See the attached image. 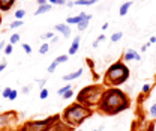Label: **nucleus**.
Returning a JSON list of instances; mask_svg holds the SVG:
<instances>
[{"instance_id":"obj_1","label":"nucleus","mask_w":156,"mask_h":131,"mask_svg":"<svg viewBox=\"0 0 156 131\" xmlns=\"http://www.w3.org/2000/svg\"><path fill=\"white\" fill-rule=\"evenodd\" d=\"M129 104H131V101H129L128 95L123 91L116 87H110L104 91L99 103H98V107L104 114L113 116V114L125 112L129 107Z\"/></svg>"},{"instance_id":"obj_2","label":"nucleus","mask_w":156,"mask_h":131,"mask_svg":"<svg viewBox=\"0 0 156 131\" xmlns=\"http://www.w3.org/2000/svg\"><path fill=\"white\" fill-rule=\"evenodd\" d=\"M92 114H93V110L90 107H86L80 103H74L65 109V112L62 113V118H63L65 124L71 125V127H78L87 118H90Z\"/></svg>"},{"instance_id":"obj_3","label":"nucleus","mask_w":156,"mask_h":131,"mask_svg":"<svg viewBox=\"0 0 156 131\" xmlns=\"http://www.w3.org/2000/svg\"><path fill=\"white\" fill-rule=\"evenodd\" d=\"M128 78H129V68L123 62H116L107 69L105 77H104V85L114 87L123 85Z\"/></svg>"},{"instance_id":"obj_4","label":"nucleus","mask_w":156,"mask_h":131,"mask_svg":"<svg viewBox=\"0 0 156 131\" xmlns=\"http://www.w3.org/2000/svg\"><path fill=\"white\" fill-rule=\"evenodd\" d=\"M104 86L101 85H92V86H86L84 89H81L77 95V103L83 104L86 107H93L98 106L99 99L104 93Z\"/></svg>"},{"instance_id":"obj_5","label":"nucleus","mask_w":156,"mask_h":131,"mask_svg":"<svg viewBox=\"0 0 156 131\" xmlns=\"http://www.w3.org/2000/svg\"><path fill=\"white\" fill-rule=\"evenodd\" d=\"M56 119H59V116H51L45 120H35V122H27L24 125V128L21 131H48L50 125L54 122Z\"/></svg>"},{"instance_id":"obj_6","label":"nucleus","mask_w":156,"mask_h":131,"mask_svg":"<svg viewBox=\"0 0 156 131\" xmlns=\"http://www.w3.org/2000/svg\"><path fill=\"white\" fill-rule=\"evenodd\" d=\"M92 15L86 14V12H81L80 15H77V17H69L66 18V24H78L80 21H83V20H90Z\"/></svg>"},{"instance_id":"obj_7","label":"nucleus","mask_w":156,"mask_h":131,"mask_svg":"<svg viewBox=\"0 0 156 131\" xmlns=\"http://www.w3.org/2000/svg\"><path fill=\"white\" fill-rule=\"evenodd\" d=\"M54 30L60 32L62 35L65 36V38H69V36H71V27H69V24H66V23L56 24V26H54Z\"/></svg>"},{"instance_id":"obj_8","label":"nucleus","mask_w":156,"mask_h":131,"mask_svg":"<svg viewBox=\"0 0 156 131\" xmlns=\"http://www.w3.org/2000/svg\"><path fill=\"white\" fill-rule=\"evenodd\" d=\"M123 59L126 60V62H128V60H140V54H138L135 50L129 48V50H126V51H125Z\"/></svg>"},{"instance_id":"obj_9","label":"nucleus","mask_w":156,"mask_h":131,"mask_svg":"<svg viewBox=\"0 0 156 131\" xmlns=\"http://www.w3.org/2000/svg\"><path fill=\"white\" fill-rule=\"evenodd\" d=\"M80 41H81V38L80 36H75L74 38V41H72V44H71V47H69V51H68V56H74L77 51H78V47H80Z\"/></svg>"},{"instance_id":"obj_10","label":"nucleus","mask_w":156,"mask_h":131,"mask_svg":"<svg viewBox=\"0 0 156 131\" xmlns=\"http://www.w3.org/2000/svg\"><path fill=\"white\" fill-rule=\"evenodd\" d=\"M83 75V69H81V68H80V69H78V71H74V72H69V74H65L63 77H62V78H63V80L65 81H71V80H75V78H78V77H81Z\"/></svg>"},{"instance_id":"obj_11","label":"nucleus","mask_w":156,"mask_h":131,"mask_svg":"<svg viewBox=\"0 0 156 131\" xmlns=\"http://www.w3.org/2000/svg\"><path fill=\"white\" fill-rule=\"evenodd\" d=\"M132 6V0H129V2H126V3H123L122 6H120V11H119V14H120V17H125V15L128 14V11H129V8Z\"/></svg>"},{"instance_id":"obj_12","label":"nucleus","mask_w":156,"mask_h":131,"mask_svg":"<svg viewBox=\"0 0 156 131\" xmlns=\"http://www.w3.org/2000/svg\"><path fill=\"white\" fill-rule=\"evenodd\" d=\"M51 8H53V5H50V3H47V5H42V6H39V8H38V11L35 12V15H36V17H38V15H41V14H45V12L51 11Z\"/></svg>"},{"instance_id":"obj_13","label":"nucleus","mask_w":156,"mask_h":131,"mask_svg":"<svg viewBox=\"0 0 156 131\" xmlns=\"http://www.w3.org/2000/svg\"><path fill=\"white\" fill-rule=\"evenodd\" d=\"M15 0H0V9L2 11H8L9 8H12Z\"/></svg>"},{"instance_id":"obj_14","label":"nucleus","mask_w":156,"mask_h":131,"mask_svg":"<svg viewBox=\"0 0 156 131\" xmlns=\"http://www.w3.org/2000/svg\"><path fill=\"white\" fill-rule=\"evenodd\" d=\"M98 2H99V0H77L75 5L77 6H90V5H95Z\"/></svg>"},{"instance_id":"obj_15","label":"nucleus","mask_w":156,"mask_h":131,"mask_svg":"<svg viewBox=\"0 0 156 131\" xmlns=\"http://www.w3.org/2000/svg\"><path fill=\"white\" fill-rule=\"evenodd\" d=\"M54 60H56L59 65H60V64H66V62L69 60V56H68V54H62V56H59V57H56Z\"/></svg>"},{"instance_id":"obj_16","label":"nucleus","mask_w":156,"mask_h":131,"mask_svg":"<svg viewBox=\"0 0 156 131\" xmlns=\"http://www.w3.org/2000/svg\"><path fill=\"white\" fill-rule=\"evenodd\" d=\"M89 21H90V20H83V21H80V23L77 24L78 30H86L87 26H89Z\"/></svg>"},{"instance_id":"obj_17","label":"nucleus","mask_w":156,"mask_h":131,"mask_svg":"<svg viewBox=\"0 0 156 131\" xmlns=\"http://www.w3.org/2000/svg\"><path fill=\"white\" fill-rule=\"evenodd\" d=\"M122 36H123V33L122 32H116V33H113L111 35V41H113V42H117V41H120L122 39Z\"/></svg>"},{"instance_id":"obj_18","label":"nucleus","mask_w":156,"mask_h":131,"mask_svg":"<svg viewBox=\"0 0 156 131\" xmlns=\"http://www.w3.org/2000/svg\"><path fill=\"white\" fill-rule=\"evenodd\" d=\"M17 42H20V35L18 33H14V35H11V38H9V44H17Z\"/></svg>"},{"instance_id":"obj_19","label":"nucleus","mask_w":156,"mask_h":131,"mask_svg":"<svg viewBox=\"0 0 156 131\" xmlns=\"http://www.w3.org/2000/svg\"><path fill=\"white\" fill-rule=\"evenodd\" d=\"M69 89H72V86H71V85H66V86H63V87H60L59 91H57V95H60V97H62L63 93H66L68 91H69Z\"/></svg>"},{"instance_id":"obj_20","label":"nucleus","mask_w":156,"mask_h":131,"mask_svg":"<svg viewBox=\"0 0 156 131\" xmlns=\"http://www.w3.org/2000/svg\"><path fill=\"white\" fill-rule=\"evenodd\" d=\"M23 24H24V23L21 21V20H17V21H14V23L9 24V27H11V29H17V27H21Z\"/></svg>"},{"instance_id":"obj_21","label":"nucleus","mask_w":156,"mask_h":131,"mask_svg":"<svg viewBox=\"0 0 156 131\" xmlns=\"http://www.w3.org/2000/svg\"><path fill=\"white\" fill-rule=\"evenodd\" d=\"M24 15H26V11H24V9H18V11H15V17H17V20L24 18Z\"/></svg>"},{"instance_id":"obj_22","label":"nucleus","mask_w":156,"mask_h":131,"mask_svg":"<svg viewBox=\"0 0 156 131\" xmlns=\"http://www.w3.org/2000/svg\"><path fill=\"white\" fill-rule=\"evenodd\" d=\"M48 50H50V45L48 44H42V47L39 48V53L41 54H47V53H48Z\"/></svg>"},{"instance_id":"obj_23","label":"nucleus","mask_w":156,"mask_h":131,"mask_svg":"<svg viewBox=\"0 0 156 131\" xmlns=\"http://www.w3.org/2000/svg\"><path fill=\"white\" fill-rule=\"evenodd\" d=\"M41 38H42L44 41H47V39H53V38H54V33H53V32H47V33H44V35H41Z\"/></svg>"},{"instance_id":"obj_24","label":"nucleus","mask_w":156,"mask_h":131,"mask_svg":"<svg viewBox=\"0 0 156 131\" xmlns=\"http://www.w3.org/2000/svg\"><path fill=\"white\" fill-rule=\"evenodd\" d=\"M102 41H105V35H99V36H98V39L93 42V47H98V45L102 42Z\"/></svg>"},{"instance_id":"obj_25","label":"nucleus","mask_w":156,"mask_h":131,"mask_svg":"<svg viewBox=\"0 0 156 131\" xmlns=\"http://www.w3.org/2000/svg\"><path fill=\"white\" fill-rule=\"evenodd\" d=\"M39 98H41V99H47V98H48V91H47L45 87H44V89H41Z\"/></svg>"},{"instance_id":"obj_26","label":"nucleus","mask_w":156,"mask_h":131,"mask_svg":"<svg viewBox=\"0 0 156 131\" xmlns=\"http://www.w3.org/2000/svg\"><path fill=\"white\" fill-rule=\"evenodd\" d=\"M57 65H59V64H57L56 60H54V62H51V64H50V66H48V72H50V74H51V72H54V71H56Z\"/></svg>"},{"instance_id":"obj_27","label":"nucleus","mask_w":156,"mask_h":131,"mask_svg":"<svg viewBox=\"0 0 156 131\" xmlns=\"http://www.w3.org/2000/svg\"><path fill=\"white\" fill-rule=\"evenodd\" d=\"M11 92H12V89H11V87H6L5 91H2V97H3V98H9Z\"/></svg>"},{"instance_id":"obj_28","label":"nucleus","mask_w":156,"mask_h":131,"mask_svg":"<svg viewBox=\"0 0 156 131\" xmlns=\"http://www.w3.org/2000/svg\"><path fill=\"white\" fill-rule=\"evenodd\" d=\"M12 51H14V45L12 44H8L6 47H5V53H6V54H11Z\"/></svg>"},{"instance_id":"obj_29","label":"nucleus","mask_w":156,"mask_h":131,"mask_svg":"<svg viewBox=\"0 0 156 131\" xmlns=\"http://www.w3.org/2000/svg\"><path fill=\"white\" fill-rule=\"evenodd\" d=\"M72 95H74V92H72V89H69L66 93H63V95H62V98H63V99H69Z\"/></svg>"},{"instance_id":"obj_30","label":"nucleus","mask_w":156,"mask_h":131,"mask_svg":"<svg viewBox=\"0 0 156 131\" xmlns=\"http://www.w3.org/2000/svg\"><path fill=\"white\" fill-rule=\"evenodd\" d=\"M17 95H18V92L15 91V89H12V92H11V95H9L8 99H11V101H15V99H17Z\"/></svg>"},{"instance_id":"obj_31","label":"nucleus","mask_w":156,"mask_h":131,"mask_svg":"<svg viewBox=\"0 0 156 131\" xmlns=\"http://www.w3.org/2000/svg\"><path fill=\"white\" fill-rule=\"evenodd\" d=\"M8 116H9V114H0V125H3V124L8 122Z\"/></svg>"},{"instance_id":"obj_32","label":"nucleus","mask_w":156,"mask_h":131,"mask_svg":"<svg viewBox=\"0 0 156 131\" xmlns=\"http://www.w3.org/2000/svg\"><path fill=\"white\" fill-rule=\"evenodd\" d=\"M23 50H24L27 54H30V53H32V47H30L29 44H23Z\"/></svg>"},{"instance_id":"obj_33","label":"nucleus","mask_w":156,"mask_h":131,"mask_svg":"<svg viewBox=\"0 0 156 131\" xmlns=\"http://www.w3.org/2000/svg\"><path fill=\"white\" fill-rule=\"evenodd\" d=\"M150 116H152V118H156V104H153V106L150 107Z\"/></svg>"},{"instance_id":"obj_34","label":"nucleus","mask_w":156,"mask_h":131,"mask_svg":"<svg viewBox=\"0 0 156 131\" xmlns=\"http://www.w3.org/2000/svg\"><path fill=\"white\" fill-rule=\"evenodd\" d=\"M141 91H143V93H149V92H150V85H147V83H146V85L141 87Z\"/></svg>"},{"instance_id":"obj_35","label":"nucleus","mask_w":156,"mask_h":131,"mask_svg":"<svg viewBox=\"0 0 156 131\" xmlns=\"http://www.w3.org/2000/svg\"><path fill=\"white\" fill-rule=\"evenodd\" d=\"M50 5H65V2H62V0H48Z\"/></svg>"},{"instance_id":"obj_36","label":"nucleus","mask_w":156,"mask_h":131,"mask_svg":"<svg viewBox=\"0 0 156 131\" xmlns=\"http://www.w3.org/2000/svg\"><path fill=\"white\" fill-rule=\"evenodd\" d=\"M45 83H47V80H45V78H42V80H39V86H41V87H42V89H44V86H45Z\"/></svg>"},{"instance_id":"obj_37","label":"nucleus","mask_w":156,"mask_h":131,"mask_svg":"<svg viewBox=\"0 0 156 131\" xmlns=\"http://www.w3.org/2000/svg\"><path fill=\"white\" fill-rule=\"evenodd\" d=\"M74 5H75V2H71V0H68V2H66V6L68 8H72Z\"/></svg>"},{"instance_id":"obj_38","label":"nucleus","mask_w":156,"mask_h":131,"mask_svg":"<svg viewBox=\"0 0 156 131\" xmlns=\"http://www.w3.org/2000/svg\"><path fill=\"white\" fill-rule=\"evenodd\" d=\"M48 3V0H38V5L39 6H42V5H47Z\"/></svg>"},{"instance_id":"obj_39","label":"nucleus","mask_w":156,"mask_h":131,"mask_svg":"<svg viewBox=\"0 0 156 131\" xmlns=\"http://www.w3.org/2000/svg\"><path fill=\"white\" fill-rule=\"evenodd\" d=\"M5 68H6V62H2V64H0V72H2Z\"/></svg>"},{"instance_id":"obj_40","label":"nucleus","mask_w":156,"mask_h":131,"mask_svg":"<svg viewBox=\"0 0 156 131\" xmlns=\"http://www.w3.org/2000/svg\"><path fill=\"white\" fill-rule=\"evenodd\" d=\"M29 92H30V87L29 86H24L23 87V93H29Z\"/></svg>"},{"instance_id":"obj_41","label":"nucleus","mask_w":156,"mask_h":131,"mask_svg":"<svg viewBox=\"0 0 156 131\" xmlns=\"http://www.w3.org/2000/svg\"><path fill=\"white\" fill-rule=\"evenodd\" d=\"M149 47H150V44H146V45H143V47H141V51H147V48H149Z\"/></svg>"},{"instance_id":"obj_42","label":"nucleus","mask_w":156,"mask_h":131,"mask_svg":"<svg viewBox=\"0 0 156 131\" xmlns=\"http://www.w3.org/2000/svg\"><path fill=\"white\" fill-rule=\"evenodd\" d=\"M156 42V36H152V38H150V44H155Z\"/></svg>"},{"instance_id":"obj_43","label":"nucleus","mask_w":156,"mask_h":131,"mask_svg":"<svg viewBox=\"0 0 156 131\" xmlns=\"http://www.w3.org/2000/svg\"><path fill=\"white\" fill-rule=\"evenodd\" d=\"M108 29V23H104L102 24V30H107Z\"/></svg>"},{"instance_id":"obj_44","label":"nucleus","mask_w":156,"mask_h":131,"mask_svg":"<svg viewBox=\"0 0 156 131\" xmlns=\"http://www.w3.org/2000/svg\"><path fill=\"white\" fill-rule=\"evenodd\" d=\"M5 48V41H2V42H0V50H3Z\"/></svg>"},{"instance_id":"obj_45","label":"nucleus","mask_w":156,"mask_h":131,"mask_svg":"<svg viewBox=\"0 0 156 131\" xmlns=\"http://www.w3.org/2000/svg\"><path fill=\"white\" fill-rule=\"evenodd\" d=\"M62 2H65V3H66V2H68V0H62Z\"/></svg>"},{"instance_id":"obj_46","label":"nucleus","mask_w":156,"mask_h":131,"mask_svg":"<svg viewBox=\"0 0 156 131\" xmlns=\"http://www.w3.org/2000/svg\"><path fill=\"white\" fill-rule=\"evenodd\" d=\"M93 131H101V130H93Z\"/></svg>"},{"instance_id":"obj_47","label":"nucleus","mask_w":156,"mask_h":131,"mask_svg":"<svg viewBox=\"0 0 156 131\" xmlns=\"http://www.w3.org/2000/svg\"><path fill=\"white\" fill-rule=\"evenodd\" d=\"M78 131H81V130H78Z\"/></svg>"},{"instance_id":"obj_48","label":"nucleus","mask_w":156,"mask_h":131,"mask_svg":"<svg viewBox=\"0 0 156 131\" xmlns=\"http://www.w3.org/2000/svg\"><path fill=\"white\" fill-rule=\"evenodd\" d=\"M0 92H2V91H0Z\"/></svg>"},{"instance_id":"obj_49","label":"nucleus","mask_w":156,"mask_h":131,"mask_svg":"<svg viewBox=\"0 0 156 131\" xmlns=\"http://www.w3.org/2000/svg\"><path fill=\"white\" fill-rule=\"evenodd\" d=\"M21 2H23V0H21Z\"/></svg>"}]
</instances>
